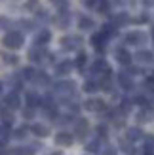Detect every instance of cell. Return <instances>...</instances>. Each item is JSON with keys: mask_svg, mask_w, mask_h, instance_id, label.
Segmentation results:
<instances>
[{"mask_svg": "<svg viewBox=\"0 0 154 155\" xmlns=\"http://www.w3.org/2000/svg\"><path fill=\"white\" fill-rule=\"evenodd\" d=\"M0 91H2V81H0Z\"/></svg>", "mask_w": 154, "mask_h": 155, "instance_id": "obj_36", "label": "cell"}, {"mask_svg": "<svg viewBox=\"0 0 154 155\" xmlns=\"http://www.w3.org/2000/svg\"><path fill=\"white\" fill-rule=\"evenodd\" d=\"M93 70L95 72H109V64H107L105 61H97L93 64Z\"/></svg>", "mask_w": 154, "mask_h": 155, "instance_id": "obj_13", "label": "cell"}, {"mask_svg": "<svg viewBox=\"0 0 154 155\" xmlns=\"http://www.w3.org/2000/svg\"><path fill=\"white\" fill-rule=\"evenodd\" d=\"M116 59L120 61L122 64H129V63H131V55H129L126 49H118L116 51Z\"/></svg>", "mask_w": 154, "mask_h": 155, "instance_id": "obj_7", "label": "cell"}, {"mask_svg": "<svg viewBox=\"0 0 154 155\" xmlns=\"http://www.w3.org/2000/svg\"><path fill=\"white\" fill-rule=\"evenodd\" d=\"M33 133H34L36 136H48V134H50V130H48V127H46V125H40V123H36V125H33Z\"/></svg>", "mask_w": 154, "mask_h": 155, "instance_id": "obj_9", "label": "cell"}, {"mask_svg": "<svg viewBox=\"0 0 154 155\" xmlns=\"http://www.w3.org/2000/svg\"><path fill=\"white\" fill-rule=\"evenodd\" d=\"M6 104H8V108H12V110H15V108H19V97L15 95V93H10V95L6 97Z\"/></svg>", "mask_w": 154, "mask_h": 155, "instance_id": "obj_6", "label": "cell"}, {"mask_svg": "<svg viewBox=\"0 0 154 155\" xmlns=\"http://www.w3.org/2000/svg\"><path fill=\"white\" fill-rule=\"evenodd\" d=\"M99 12H103V13H107V10H109V4L107 2H103V4H99V8H97Z\"/></svg>", "mask_w": 154, "mask_h": 155, "instance_id": "obj_32", "label": "cell"}, {"mask_svg": "<svg viewBox=\"0 0 154 155\" xmlns=\"http://www.w3.org/2000/svg\"><path fill=\"white\" fill-rule=\"evenodd\" d=\"M82 44V38H78V36H67V38H63V48L65 49H76L78 45Z\"/></svg>", "mask_w": 154, "mask_h": 155, "instance_id": "obj_4", "label": "cell"}, {"mask_svg": "<svg viewBox=\"0 0 154 155\" xmlns=\"http://www.w3.org/2000/svg\"><path fill=\"white\" fill-rule=\"evenodd\" d=\"M93 45H95V49H103V45H105V42H107V36L101 32V34H95L93 36Z\"/></svg>", "mask_w": 154, "mask_h": 155, "instance_id": "obj_11", "label": "cell"}, {"mask_svg": "<svg viewBox=\"0 0 154 155\" xmlns=\"http://www.w3.org/2000/svg\"><path fill=\"white\" fill-rule=\"evenodd\" d=\"M71 63H68V61H65V63H61V64H57V68H55V72L59 74V76H65V74H68L71 72Z\"/></svg>", "mask_w": 154, "mask_h": 155, "instance_id": "obj_12", "label": "cell"}, {"mask_svg": "<svg viewBox=\"0 0 154 155\" xmlns=\"http://www.w3.org/2000/svg\"><path fill=\"white\" fill-rule=\"evenodd\" d=\"M51 155H61V153H51Z\"/></svg>", "mask_w": 154, "mask_h": 155, "instance_id": "obj_37", "label": "cell"}, {"mask_svg": "<svg viewBox=\"0 0 154 155\" xmlns=\"http://www.w3.org/2000/svg\"><path fill=\"white\" fill-rule=\"evenodd\" d=\"M72 89H74L72 81H61V83H57V91H72Z\"/></svg>", "mask_w": 154, "mask_h": 155, "instance_id": "obj_14", "label": "cell"}, {"mask_svg": "<svg viewBox=\"0 0 154 155\" xmlns=\"http://www.w3.org/2000/svg\"><path fill=\"white\" fill-rule=\"evenodd\" d=\"M2 44L6 45V48H10V49H19L23 45V36L19 32H10V34L4 36Z\"/></svg>", "mask_w": 154, "mask_h": 155, "instance_id": "obj_1", "label": "cell"}, {"mask_svg": "<svg viewBox=\"0 0 154 155\" xmlns=\"http://www.w3.org/2000/svg\"><path fill=\"white\" fill-rule=\"evenodd\" d=\"M27 102H29L30 108H33V106H36V104H40V98H38L34 93H29V95H27Z\"/></svg>", "mask_w": 154, "mask_h": 155, "instance_id": "obj_17", "label": "cell"}, {"mask_svg": "<svg viewBox=\"0 0 154 155\" xmlns=\"http://www.w3.org/2000/svg\"><path fill=\"white\" fill-rule=\"evenodd\" d=\"M29 57L33 59V61H40V59H42V51L38 53V49H33V51L29 53Z\"/></svg>", "mask_w": 154, "mask_h": 155, "instance_id": "obj_24", "label": "cell"}, {"mask_svg": "<svg viewBox=\"0 0 154 155\" xmlns=\"http://www.w3.org/2000/svg\"><path fill=\"white\" fill-rule=\"evenodd\" d=\"M25 117H33V110H30V108H29V110L25 112Z\"/></svg>", "mask_w": 154, "mask_h": 155, "instance_id": "obj_34", "label": "cell"}, {"mask_svg": "<svg viewBox=\"0 0 154 155\" xmlns=\"http://www.w3.org/2000/svg\"><path fill=\"white\" fill-rule=\"evenodd\" d=\"M122 150H124L126 153H135V148H133V146H129V144H122Z\"/></svg>", "mask_w": 154, "mask_h": 155, "instance_id": "obj_27", "label": "cell"}, {"mask_svg": "<svg viewBox=\"0 0 154 155\" xmlns=\"http://www.w3.org/2000/svg\"><path fill=\"white\" fill-rule=\"evenodd\" d=\"M23 78H25V80L34 78V70H33V68H25V70H23Z\"/></svg>", "mask_w": 154, "mask_h": 155, "instance_id": "obj_25", "label": "cell"}, {"mask_svg": "<svg viewBox=\"0 0 154 155\" xmlns=\"http://www.w3.org/2000/svg\"><path fill=\"white\" fill-rule=\"evenodd\" d=\"M46 42H50V32L48 30H42V32L38 34V38H36V44L40 45V44H46Z\"/></svg>", "mask_w": 154, "mask_h": 155, "instance_id": "obj_15", "label": "cell"}, {"mask_svg": "<svg viewBox=\"0 0 154 155\" xmlns=\"http://www.w3.org/2000/svg\"><path fill=\"white\" fill-rule=\"evenodd\" d=\"M55 6H59V8H67V0H51Z\"/></svg>", "mask_w": 154, "mask_h": 155, "instance_id": "obj_29", "label": "cell"}, {"mask_svg": "<svg viewBox=\"0 0 154 155\" xmlns=\"http://www.w3.org/2000/svg\"><path fill=\"white\" fill-rule=\"evenodd\" d=\"M137 59L143 61V63H145V61L149 63V61H152V53L150 51H139V53H137Z\"/></svg>", "mask_w": 154, "mask_h": 155, "instance_id": "obj_18", "label": "cell"}, {"mask_svg": "<svg viewBox=\"0 0 154 155\" xmlns=\"http://www.w3.org/2000/svg\"><path fill=\"white\" fill-rule=\"evenodd\" d=\"M141 130L139 129H129L128 130V138H129V140H137V138H141Z\"/></svg>", "mask_w": 154, "mask_h": 155, "instance_id": "obj_19", "label": "cell"}, {"mask_svg": "<svg viewBox=\"0 0 154 155\" xmlns=\"http://www.w3.org/2000/svg\"><path fill=\"white\" fill-rule=\"evenodd\" d=\"M86 110H89V112H103L105 110V102L101 98H91V100L86 102Z\"/></svg>", "mask_w": 154, "mask_h": 155, "instance_id": "obj_3", "label": "cell"}, {"mask_svg": "<svg viewBox=\"0 0 154 155\" xmlns=\"http://www.w3.org/2000/svg\"><path fill=\"white\" fill-rule=\"evenodd\" d=\"M91 27H93V21H91L89 17H82V19H80V28H84V30H89Z\"/></svg>", "mask_w": 154, "mask_h": 155, "instance_id": "obj_16", "label": "cell"}, {"mask_svg": "<svg viewBox=\"0 0 154 155\" xmlns=\"http://www.w3.org/2000/svg\"><path fill=\"white\" fill-rule=\"evenodd\" d=\"M0 115H2V119H4V123H6V125L13 121V115H12V112H8V110H0Z\"/></svg>", "mask_w": 154, "mask_h": 155, "instance_id": "obj_20", "label": "cell"}, {"mask_svg": "<svg viewBox=\"0 0 154 155\" xmlns=\"http://www.w3.org/2000/svg\"><path fill=\"white\" fill-rule=\"evenodd\" d=\"M25 133H27V127H21L17 133H15V136H17V138H23V136H25Z\"/></svg>", "mask_w": 154, "mask_h": 155, "instance_id": "obj_30", "label": "cell"}, {"mask_svg": "<svg viewBox=\"0 0 154 155\" xmlns=\"http://www.w3.org/2000/svg\"><path fill=\"white\" fill-rule=\"evenodd\" d=\"M84 89L88 93H93V91H97V85H95V81H86L84 83Z\"/></svg>", "mask_w": 154, "mask_h": 155, "instance_id": "obj_21", "label": "cell"}, {"mask_svg": "<svg viewBox=\"0 0 154 155\" xmlns=\"http://www.w3.org/2000/svg\"><path fill=\"white\" fill-rule=\"evenodd\" d=\"M137 119L143 121V123L152 121V119H154V108H152L150 104H145V106H143V110L139 112V115H137Z\"/></svg>", "mask_w": 154, "mask_h": 155, "instance_id": "obj_2", "label": "cell"}, {"mask_svg": "<svg viewBox=\"0 0 154 155\" xmlns=\"http://www.w3.org/2000/svg\"><path fill=\"white\" fill-rule=\"evenodd\" d=\"M143 38H145L143 32H129L126 40H128L129 44H141V42H143Z\"/></svg>", "mask_w": 154, "mask_h": 155, "instance_id": "obj_10", "label": "cell"}, {"mask_svg": "<svg viewBox=\"0 0 154 155\" xmlns=\"http://www.w3.org/2000/svg\"><path fill=\"white\" fill-rule=\"evenodd\" d=\"M118 80H120V83L124 85V87H129V85H131V81H129V78H128L126 74H120V78H118Z\"/></svg>", "mask_w": 154, "mask_h": 155, "instance_id": "obj_22", "label": "cell"}, {"mask_svg": "<svg viewBox=\"0 0 154 155\" xmlns=\"http://www.w3.org/2000/svg\"><path fill=\"white\" fill-rule=\"evenodd\" d=\"M4 61H6V63H12V64H15V63H17V57H15V55H6V53H4Z\"/></svg>", "mask_w": 154, "mask_h": 155, "instance_id": "obj_26", "label": "cell"}, {"mask_svg": "<svg viewBox=\"0 0 154 155\" xmlns=\"http://www.w3.org/2000/svg\"><path fill=\"white\" fill-rule=\"evenodd\" d=\"M74 133H76V134H78V136L82 138L84 134L88 133V121H86V119H80V121H76V130H74Z\"/></svg>", "mask_w": 154, "mask_h": 155, "instance_id": "obj_8", "label": "cell"}, {"mask_svg": "<svg viewBox=\"0 0 154 155\" xmlns=\"http://www.w3.org/2000/svg\"><path fill=\"white\" fill-rule=\"evenodd\" d=\"M6 136H8V125L0 127V138H6Z\"/></svg>", "mask_w": 154, "mask_h": 155, "instance_id": "obj_31", "label": "cell"}, {"mask_svg": "<svg viewBox=\"0 0 154 155\" xmlns=\"http://www.w3.org/2000/svg\"><path fill=\"white\" fill-rule=\"evenodd\" d=\"M55 142L61 146H71L72 144V134L71 133H59L55 134Z\"/></svg>", "mask_w": 154, "mask_h": 155, "instance_id": "obj_5", "label": "cell"}, {"mask_svg": "<svg viewBox=\"0 0 154 155\" xmlns=\"http://www.w3.org/2000/svg\"><path fill=\"white\" fill-rule=\"evenodd\" d=\"M145 155H154V153H152V150H149V151H145Z\"/></svg>", "mask_w": 154, "mask_h": 155, "instance_id": "obj_35", "label": "cell"}, {"mask_svg": "<svg viewBox=\"0 0 154 155\" xmlns=\"http://www.w3.org/2000/svg\"><path fill=\"white\" fill-rule=\"evenodd\" d=\"M36 81H38V83L42 81V85H46V83H48V76H46V74H38V76H36Z\"/></svg>", "mask_w": 154, "mask_h": 155, "instance_id": "obj_28", "label": "cell"}, {"mask_svg": "<svg viewBox=\"0 0 154 155\" xmlns=\"http://www.w3.org/2000/svg\"><path fill=\"white\" fill-rule=\"evenodd\" d=\"M86 55H84V53H80V55H78V59H76V66H78V68H82L84 64H86Z\"/></svg>", "mask_w": 154, "mask_h": 155, "instance_id": "obj_23", "label": "cell"}, {"mask_svg": "<svg viewBox=\"0 0 154 155\" xmlns=\"http://www.w3.org/2000/svg\"><path fill=\"white\" fill-rule=\"evenodd\" d=\"M82 2L86 4V6H93V2H95V0H82Z\"/></svg>", "mask_w": 154, "mask_h": 155, "instance_id": "obj_33", "label": "cell"}]
</instances>
